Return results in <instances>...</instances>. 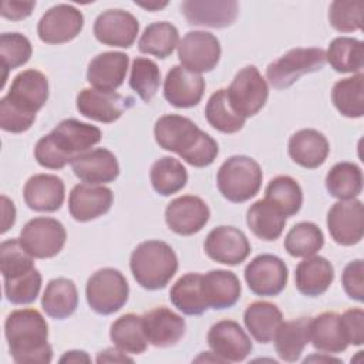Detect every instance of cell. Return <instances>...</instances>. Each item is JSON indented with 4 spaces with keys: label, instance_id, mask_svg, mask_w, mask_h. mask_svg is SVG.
Returning a JSON list of instances; mask_svg holds the SVG:
<instances>
[{
    "label": "cell",
    "instance_id": "cell-1",
    "mask_svg": "<svg viewBox=\"0 0 364 364\" xmlns=\"http://www.w3.org/2000/svg\"><path fill=\"white\" fill-rule=\"evenodd\" d=\"M48 100V80L34 68L18 73L9 92L0 100V127L20 134L34 124L36 114Z\"/></svg>",
    "mask_w": 364,
    "mask_h": 364
},
{
    "label": "cell",
    "instance_id": "cell-2",
    "mask_svg": "<svg viewBox=\"0 0 364 364\" xmlns=\"http://www.w3.org/2000/svg\"><path fill=\"white\" fill-rule=\"evenodd\" d=\"M154 135L161 148L178 154L185 162L196 168L213 164L219 152L218 142L182 115L169 114L158 118Z\"/></svg>",
    "mask_w": 364,
    "mask_h": 364
},
{
    "label": "cell",
    "instance_id": "cell-3",
    "mask_svg": "<svg viewBox=\"0 0 364 364\" xmlns=\"http://www.w3.org/2000/svg\"><path fill=\"white\" fill-rule=\"evenodd\" d=\"M101 141V129L74 118L63 119L34 146V158L48 169H61L77 155L90 151Z\"/></svg>",
    "mask_w": 364,
    "mask_h": 364
},
{
    "label": "cell",
    "instance_id": "cell-4",
    "mask_svg": "<svg viewBox=\"0 0 364 364\" xmlns=\"http://www.w3.org/2000/svg\"><path fill=\"white\" fill-rule=\"evenodd\" d=\"M4 336L17 364H47L53 360L48 326L36 309L11 311L4 321Z\"/></svg>",
    "mask_w": 364,
    "mask_h": 364
},
{
    "label": "cell",
    "instance_id": "cell-5",
    "mask_svg": "<svg viewBox=\"0 0 364 364\" xmlns=\"http://www.w3.org/2000/svg\"><path fill=\"white\" fill-rule=\"evenodd\" d=\"M129 267L139 286L148 290L164 289L178 270L173 249L162 240L139 243L131 253Z\"/></svg>",
    "mask_w": 364,
    "mask_h": 364
},
{
    "label": "cell",
    "instance_id": "cell-6",
    "mask_svg": "<svg viewBox=\"0 0 364 364\" xmlns=\"http://www.w3.org/2000/svg\"><path fill=\"white\" fill-rule=\"evenodd\" d=\"M262 179L260 165L245 155L228 158L220 165L216 176L219 192L233 203H242L256 196L262 186Z\"/></svg>",
    "mask_w": 364,
    "mask_h": 364
},
{
    "label": "cell",
    "instance_id": "cell-7",
    "mask_svg": "<svg viewBox=\"0 0 364 364\" xmlns=\"http://www.w3.org/2000/svg\"><path fill=\"white\" fill-rule=\"evenodd\" d=\"M129 286L125 276L112 267H104L91 274L85 286L88 306L98 314H112L128 300Z\"/></svg>",
    "mask_w": 364,
    "mask_h": 364
},
{
    "label": "cell",
    "instance_id": "cell-8",
    "mask_svg": "<svg viewBox=\"0 0 364 364\" xmlns=\"http://www.w3.org/2000/svg\"><path fill=\"white\" fill-rule=\"evenodd\" d=\"M324 64L326 53L321 48H293L267 65L266 77L274 88L284 90L301 75L321 70Z\"/></svg>",
    "mask_w": 364,
    "mask_h": 364
},
{
    "label": "cell",
    "instance_id": "cell-9",
    "mask_svg": "<svg viewBox=\"0 0 364 364\" xmlns=\"http://www.w3.org/2000/svg\"><path fill=\"white\" fill-rule=\"evenodd\" d=\"M20 243L36 259H50L61 252L67 233L63 223L54 218H34L20 232Z\"/></svg>",
    "mask_w": 364,
    "mask_h": 364
},
{
    "label": "cell",
    "instance_id": "cell-10",
    "mask_svg": "<svg viewBox=\"0 0 364 364\" xmlns=\"http://www.w3.org/2000/svg\"><path fill=\"white\" fill-rule=\"evenodd\" d=\"M226 91L233 109L245 118L256 115L269 97L267 82L255 65L242 68Z\"/></svg>",
    "mask_w": 364,
    "mask_h": 364
},
{
    "label": "cell",
    "instance_id": "cell-11",
    "mask_svg": "<svg viewBox=\"0 0 364 364\" xmlns=\"http://www.w3.org/2000/svg\"><path fill=\"white\" fill-rule=\"evenodd\" d=\"M220 43L209 31H189L178 44V58L186 70L200 74L212 71L220 58Z\"/></svg>",
    "mask_w": 364,
    "mask_h": 364
},
{
    "label": "cell",
    "instance_id": "cell-12",
    "mask_svg": "<svg viewBox=\"0 0 364 364\" xmlns=\"http://www.w3.org/2000/svg\"><path fill=\"white\" fill-rule=\"evenodd\" d=\"M289 272L284 262L274 255H259L245 269L249 289L262 297L277 296L287 284Z\"/></svg>",
    "mask_w": 364,
    "mask_h": 364
},
{
    "label": "cell",
    "instance_id": "cell-13",
    "mask_svg": "<svg viewBox=\"0 0 364 364\" xmlns=\"http://www.w3.org/2000/svg\"><path fill=\"white\" fill-rule=\"evenodd\" d=\"M84 27L82 13L71 4H57L43 14L37 34L43 43L63 44L74 40Z\"/></svg>",
    "mask_w": 364,
    "mask_h": 364
},
{
    "label": "cell",
    "instance_id": "cell-14",
    "mask_svg": "<svg viewBox=\"0 0 364 364\" xmlns=\"http://www.w3.org/2000/svg\"><path fill=\"white\" fill-rule=\"evenodd\" d=\"M327 228L336 243L343 246L358 243L364 233L363 202L357 199L336 202L327 213Z\"/></svg>",
    "mask_w": 364,
    "mask_h": 364
},
{
    "label": "cell",
    "instance_id": "cell-15",
    "mask_svg": "<svg viewBox=\"0 0 364 364\" xmlns=\"http://www.w3.org/2000/svg\"><path fill=\"white\" fill-rule=\"evenodd\" d=\"M208 344L222 363L243 361L253 348L249 336L233 320L215 323L208 333Z\"/></svg>",
    "mask_w": 364,
    "mask_h": 364
},
{
    "label": "cell",
    "instance_id": "cell-16",
    "mask_svg": "<svg viewBox=\"0 0 364 364\" xmlns=\"http://www.w3.org/2000/svg\"><path fill=\"white\" fill-rule=\"evenodd\" d=\"M134 104L131 97H124L115 91H101L84 88L77 95V109L84 117L109 124L117 121Z\"/></svg>",
    "mask_w": 364,
    "mask_h": 364
},
{
    "label": "cell",
    "instance_id": "cell-17",
    "mask_svg": "<svg viewBox=\"0 0 364 364\" xmlns=\"http://www.w3.org/2000/svg\"><path fill=\"white\" fill-rule=\"evenodd\" d=\"M203 249L212 260L235 266L246 260L250 253V243L237 228L218 226L208 233Z\"/></svg>",
    "mask_w": 364,
    "mask_h": 364
},
{
    "label": "cell",
    "instance_id": "cell-18",
    "mask_svg": "<svg viewBox=\"0 0 364 364\" xmlns=\"http://www.w3.org/2000/svg\"><path fill=\"white\" fill-rule=\"evenodd\" d=\"M210 210L199 196L183 195L171 200L165 209L168 228L182 236L198 233L209 220Z\"/></svg>",
    "mask_w": 364,
    "mask_h": 364
},
{
    "label": "cell",
    "instance_id": "cell-19",
    "mask_svg": "<svg viewBox=\"0 0 364 364\" xmlns=\"http://www.w3.org/2000/svg\"><path fill=\"white\" fill-rule=\"evenodd\" d=\"M139 23L134 14L121 9L102 11L94 23L95 38L109 47L128 48L134 44Z\"/></svg>",
    "mask_w": 364,
    "mask_h": 364
},
{
    "label": "cell",
    "instance_id": "cell-20",
    "mask_svg": "<svg viewBox=\"0 0 364 364\" xmlns=\"http://www.w3.org/2000/svg\"><path fill=\"white\" fill-rule=\"evenodd\" d=\"M181 10L192 26L223 28L236 20L239 4L235 0H185Z\"/></svg>",
    "mask_w": 364,
    "mask_h": 364
},
{
    "label": "cell",
    "instance_id": "cell-21",
    "mask_svg": "<svg viewBox=\"0 0 364 364\" xmlns=\"http://www.w3.org/2000/svg\"><path fill=\"white\" fill-rule=\"evenodd\" d=\"M114 202L112 191L102 185L78 183L68 198L70 215L78 222H88L105 215Z\"/></svg>",
    "mask_w": 364,
    "mask_h": 364
},
{
    "label": "cell",
    "instance_id": "cell-22",
    "mask_svg": "<svg viewBox=\"0 0 364 364\" xmlns=\"http://www.w3.org/2000/svg\"><path fill=\"white\" fill-rule=\"evenodd\" d=\"M205 91V80L182 65H173L164 82L165 100L176 108H191L200 102Z\"/></svg>",
    "mask_w": 364,
    "mask_h": 364
},
{
    "label": "cell",
    "instance_id": "cell-23",
    "mask_svg": "<svg viewBox=\"0 0 364 364\" xmlns=\"http://www.w3.org/2000/svg\"><path fill=\"white\" fill-rule=\"evenodd\" d=\"M70 164L74 175L91 185L114 182L119 175V165L115 155L105 148L80 154Z\"/></svg>",
    "mask_w": 364,
    "mask_h": 364
},
{
    "label": "cell",
    "instance_id": "cell-24",
    "mask_svg": "<svg viewBox=\"0 0 364 364\" xmlns=\"http://www.w3.org/2000/svg\"><path fill=\"white\" fill-rule=\"evenodd\" d=\"M144 333L155 347L175 346L185 334V320L168 307H156L142 316Z\"/></svg>",
    "mask_w": 364,
    "mask_h": 364
},
{
    "label": "cell",
    "instance_id": "cell-25",
    "mask_svg": "<svg viewBox=\"0 0 364 364\" xmlns=\"http://www.w3.org/2000/svg\"><path fill=\"white\" fill-rule=\"evenodd\" d=\"M129 58L121 51H105L95 55L87 70V81L101 91H115L122 85Z\"/></svg>",
    "mask_w": 364,
    "mask_h": 364
},
{
    "label": "cell",
    "instance_id": "cell-26",
    "mask_svg": "<svg viewBox=\"0 0 364 364\" xmlns=\"http://www.w3.org/2000/svg\"><path fill=\"white\" fill-rule=\"evenodd\" d=\"M26 205L36 212H55L61 208L65 188L61 178L50 173L31 176L23 189Z\"/></svg>",
    "mask_w": 364,
    "mask_h": 364
},
{
    "label": "cell",
    "instance_id": "cell-27",
    "mask_svg": "<svg viewBox=\"0 0 364 364\" xmlns=\"http://www.w3.org/2000/svg\"><path fill=\"white\" fill-rule=\"evenodd\" d=\"M328 141L317 129H300L289 139V155L300 166L314 169L328 156Z\"/></svg>",
    "mask_w": 364,
    "mask_h": 364
},
{
    "label": "cell",
    "instance_id": "cell-28",
    "mask_svg": "<svg viewBox=\"0 0 364 364\" xmlns=\"http://www.w3.org/2000/svg\"><path fill=\"white\" fill-rule=\"evenodd\" d=\"M334 279V269L331 263L321 256L304 257L294 272V283L297 290L309 297L323 294Z\"/></svg>",
    "mask_w": 364,
    "mask_h": 364
},
{
    "label": "cell",
    "instance_id": "cell-29",
    "mask_svg": "<svg viewBox=\"0 0 364 364\" xmlns=\"http://www.w3.org/2000/svg\"><path fill=\"white\" fill-rule=\"evenodd\" d=\"M202 289L208 307L215 310L235 306L242 291L237 276L229 270H210L202 274Z\"/></svg>",
    "mask_w": 364,
    "mask_h": 364
},
{
    "label": "cell",
    "instance_id": "cell-30",
    "mask_svg": "<svg viewBox=\"0 0 364 364\" xmlns=\"http://www.w3.org/2000/svg\"><path fill=\"white\" fill-rule=\"evenodd\" d=\"M309 337L313 347L324 354H337L347 348V341L341 328L340 314L326 311L310 318Z\"/></svg>",
    "mask_w": 364,
    "mask_h": 364
},
{
    "label": "cell",
    "instance_id": "cell-31",
    "mask_svg": "<svg viewBox=\"0 0 364 364\" xmlns=\"http://www.w3.org/2000/svg\"><path fill=\"white\" fill-rule=\"evenodd\" d=\"M77 306L78 293L73 280L57 277L48 282L41 297V307L47 316L64 320L75 311Z\"/></svg>",
    "mask_w": 364,
    "mask_h": 364
},
{
    "label": "cell",
    "instance_id": "cell-32",
    "mask_svg": "<svg viewBox=\"0 0 364 364\" xmlns=\"http://www.w3.org/2000/svg\"><path fill=\"white\" fill-rule=\"evenodd\" d=\"M243 321L247 331L257 343L267 344L273 340L276 330L283 321V316L276 304L255 301L246 307Z\"/></svg>",
    "mask_w": 364,
    "mask_h": 364
},
{
    "label": "cell",
    "instance_id": "cell-33",
    "mask_svg": "<svg viewBox=\"0 0 364 364\" xmlns=\"http://www.w3.org/2000/svg\"><path fill=\"white\" fill-rule=\"evenodd\" d=\"M309 324V317L282 321L273 337L276 353L282 360L293 363L300 358L304 347L310 341Z\"/></svg>",
    "mask_w": 364,
    "mask_h": 364
},
{
    "label": "cell",
    "instance_id": "cell-34",
    "mask_svg": "<svg viewBox=\"0 0 364 364\" xmlns=\"http://www.w3.org/2000/svg\"><path fill=\"white\" fill-rule=\"evenodd\" d=\"M246 223L255 236L270 242L280 237L286 225V216L273 203L260 199L247 209Z\"/></svg>",
    "mask_w": 364,
    "mask_h": 364
},
{
    "label": "cell",
    "instance_id": "cell-35",
    "mask_svg": "<svg viewBox=\"0 0 364 364\" xmlns=\"http://www.w3.org/2000/svg\"><path fill=\"white\" fill-rule=\"evenodd\" d=\"M169 299L172 304L188 316H199L209 307L203 296L202 274L188 273L179 277L171 287Z\"/></svg>",
    "mask_w": 364,
    "mask_h": 364
},
{
    "label": "cell",
    "instance_id": "cell-36",
    "mask_svg": "<svg viewBox=\"0 0 364 364\" xmlns=\"http://www.w3.org/2000/svg\"><path fill=\"white\" fill-rule=\"evenodd\" d=\"M111 341L117 348L128 354H141L148 347L144 333L142 316L128 313L117 318L109 330Z\"/></svg>",
    "mask_w": 364,
    "mask_h": 364
},
{
    "label": "cell",
    "instance_id": "cell-37",
    "mask_svg": "<svg viewBox=\"0 0 364 364\" xmlns=\"http://www.w3.org/2000/svg\"><path fill=\"white\" fill-rule=\"evenodd\" d=\"M331 100L341 115L361 118L364 115V75L358 73L337 81L331 90Z\"/></svg>",
    "mask_w": 364,
    "mask_h": 364
},
{
    "label": "cell",
    "instance_id": "cell-38",
    "mask_svg": "<svg viewBox=\"0 0 364 364\" xmlns=\"http://www.w3.org/2000/svg\"><path fill=\"white\" fill-rule=\"evenodd\" d=\"M326 61L337 73H358L364 64V44L353 37H337L327 48Z\"/></svg>",
    "mask_w": 364,
    "mask_h": 364
},
{
    "label": "cell",
    "instance_id": "cell-39",
    "mask_svg": "<svg viewBox=\"0 0 364 364\" xmlns=\"http://www.w3.org/2000/svg\"><path fill=\"white\" fill-rule=\"evenodd\" d=\"M328 193L340 200L354 199L363 191V172L353 162L336 164L326 176Z\"/></svg>",
    "mask_w": 364,
    "mask_h": 364
},
{
    "label": "cell",
    "instance_id": "cell-40",
    "mask_svg": "<svg viewBox=\"0 0 364 364\" xmlns=\"http://www.w3.org/2000/svg\"><path fill=\"white\" fill-rule=\"evenodd\" d=\"M179 44L178 28L168 21H156L149 24L139 37L138 48L141 53L166 58Z\"/></svg>",
    "mask_w": 364,
    "mask_h": 364
},
{
    "label": "cell",
    "instance_id": "cell-41",
    "mask_svg": "<svg viewBox=\"0 0 364 364\" xmlns=\"http://www.w3.org/2000/svg\"><path fill=\"white\" fill-rule=\"evenodd\" d=\"M188 172L182 162L172 156H162L151 166V183L155 192L169 196L185 188Z\"/></svg>",
    "mask_w": 364,
    "mask_h": 364
},
{
    "label": "cell",
    "instance_id": "cell-42",
    "mask_svg": "<svg viewBox=\"0 0 364 364\" xmlns=\"http://www.w3.org/2000/svg\"><path fill=\"white\" fill-rule=\"evenodd\" d=\"M205 117L215 129L223 134H235L240 131L246 122V118L233 109L228 98V91L223 88L213 92L208 100Z\"/></svg>",
    "mask_w": 364,
    "mask_h": 364
},
{
    "label": "cell",
    "instance_id": "cell-43",
    "mask_svg": "<svg viewBox=\"0 0 364 364\" xmlns=\"http://www.w3.org/2000/svg\"><path fill=\"white\" fill-rule=\"evenodd\" d=\"M323 245L324 235L313 222L296 223L284 237V249L293 257L314 256Z\"/></svg>",
    "mask_w": 364,
    "mask_h": 364
},
{
    "label": "cell",
    "instance_id": "cell-44",
    "mask_svg": "<svg viewBox=\"0 0 364 364\" xmlns=\"http://www.w3.org/2000/svg\"><path fill=\"white\" fill-rule=\"evenodd\" d=\"M266 200L273 203L286 218L296 215L303 203L300 185L287 175L273 178L266 186Z\"/></svg>",
    "mask_w": 364,
    "mask_h": 364
},
{
    "label": "cell",
    "instance_id": "cell-45",
    "mask_svg": "<svg viewBox=\"0 0 364 364\" xmlns=\"http://www.w3.org/2000/svg\"><path fill=\"white\" fill-rule=\"evenodd\" d=\"M161 84V73L158 65L144 57H136L132 61L131 67V77H129V85L131 88L139 95L141 100L145 102H149Z\"/></svg>",
    "mask_w": 364,
    "mask_h": 364
},
{
    "label": "cell",
    "instance_id": "cell-46",
    "mask_svg": "<svg viewBox=\"0 0 364 364\" xmlns=\"http://www.w3.org/2000/svg\"><path fill=\"white\" fill-rule=\"evenodd\" d=\"M6 299L13 304H30L33 303L41 289V274L33 267L21 274L3 279Z\"/></svg>",
    "mask_w": 364,
    "mask_h": 364
},
{
    "label": "cell",
    "instance_id": "cell-47",
    "mask_svg": "<svg viewBox=\"0 0 364 364\" xmlns=\"http://www.w3.org/2000/svg\"><path fill=\"white\" fill-rule=\"evenodd\" d=\"M33 48L30 40L20 33H3L0 37V57L4 68V87L7 71L24 65L31 57Z\"/></svg>",
    "mask_w": 364,
    "mask_h": 364
},
{
    "label": "cell",
    "instance_id": "cell-48",
    "mask_svg": "<svg viewBox=\"0 0 364 364\" xmlns=\"http://www.w3.org/2000/svg\"><path fill=\"white\" fill-rule=\"evenodd\" d=\"M34 267L33 256L23 247L20 239H9L0 245V269L3 279L28 272Z\"/></svg>",
    "mask_w": 364,
    "mask_h": 364
},
{
    "label": "cell",
    "instance_id": "cell-49",
    "mask_svg": "<svg viewBox=\"0 0 364 364\" xmlns=\"http://www.w3.org/2000/svg\"><path fill=\"white\" fill-rule=\"evenodd\" d=\"M364 1H333L328 9V20L333 28L340 33H351L363 27Z\"/></svg>",
    "mask_w": 364,
    "mask_h": 364
},
{
    "label": "cell",
    "instance_id": "cell-50",
    "mask_svg": "<svg viewBox=\"0 0 364 364\" xmlns=\"http://www.w3.org/2000/svg\"><path fill=\"white\" fill-rule=\"evenodd\" d=\"M363 273H364V263L361 259L350 262L341 276V283L347 296L355 301L364 300V284H363Z\"/></svg>",
    "mask_w": 364,
    "mask_h": 364
},
{
    "label": "cell",
    "instance_id": "cell-51",
    "mask_svg": "<svg viewBox=\"0 0 364 364\" xmlns=\"http://www.w3.org/2000/svg\"><path fill=\"white\" fill-rule=\"evenodd\" d=\"M341 328L347 344L361 346L364 343V311L363 309H350L340 316Z\"/></svg>",
    "mask_w": 364,
    "mask_h": 364
},
{
    "label": "cell",
    "instance_id": "cell-52",
    "mask_svg": "<svg viewBox=\"0 0 364 364\" xmlns=\"http://www.w3.org/2000/svg\"><path fill=\"white\" fill-rule=\"evenodd\" d=\"M36 7V1H3L1 16L9 20H23L28 17Z\"/></svg>",
    "mask_w": 364,
    "mask_h": 364
},
{
    "label": "cell",
    "instance_id": "cell-53",
    "mask_svg": "<svg viewBox=\"0 0 364 364\" xmlns=\"http://www.w3.org/2000/svg\"><path fill=\"white\" fill-rule=\"evenodd\" d=\"M1 205H3V228L1 233H6L16 220V208L11 200H9L4 195L1 196Z\"/></svg>",
    "mask_w": 364,
    "mask_h": 364
},
{
    "label": "cell",
    "instance_id": "cell-54",
    "mask_svg": "<svg viewBox=\"0 0 364 364\" xmlns=\"http://www.w3.org/2000/svg\"><path fill=\"white\" fill-rule=\"evenodd\" d=\"M125 363V361H132L128 355H125L124 351L119 348H107L101 351L97 357V363Z\"/></svg>",
    "mask_w": 364,
    "mask_h": 364
},
{
    "label": "cell",
    "instance_id": "cell-55",
    "mask_svg": "<svg viewBox=\"0 0 364 364\" xmlns=\"http://www.w3.org/2000/svg\"><path fill=\"white\" fill-rule=\"evenodd\" d=\"M91 358L85 351H78V350H73V351H67L61 358L60 363H90Z\"/></svg>",
    "mask_w": 364,
    "mask_h": 364
},
{
    "label": "cell",
    "instance_id": "cell-56",
    "mask_svg": "<svg viewBox=\"0 0 364 364\" xmlns=\"http://www.w3.org/2000/svg\"><path fill=\"white\" fill-rule=\"evenodd\" d=\"M135 4H138V6L144 7V9H148V10H159V9L165 7L168 3L164 1V3H135Z\"/></svg>",
    "mask_w": 364,
    "mask_h": 364
}]
</instances>
